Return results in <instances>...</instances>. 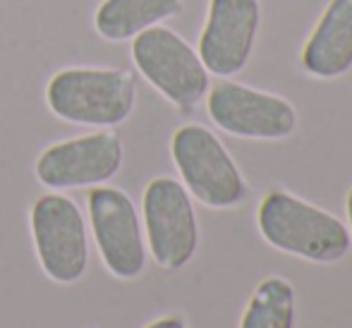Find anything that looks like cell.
I'll return each mask as SVG.
<instances>
[{"mask_svg": "<svg viewBox=\"0 0 352 328\" xmlns=\"http://www.w3.org/2000/svg\"><path fill=\"white\" fill-rule=\"evenodd\" d=\"M259 230L271 247L316 263H333L350 250V232L333 213L274 190L259 204Z\"/></svg>", "mask_w": 352, "mask_h": 328, "instance_id": "cell-1", "label": "cell"}, {"mask_svg": "<svg viewBox=\"0 0 352 328\" xmlns=\"http://www.w3.org/2000/svg\"><path fill=\"white\" fill-rule=\"evenodd\" d=\"M46 103L53 116L72 125L116 127L135 111L137 84L127 69L67 67L51 77Z\"/></svg>", "mask_w": 352, "mask_h": 328, "instance_id": "cell-2", "label": "cell"}, {"mask_svg": "<svg viewBox=\"0 0 352 328\" xmlns=\"http://www.w3.org/2000/svg\"><path fill=\"white\" fill-rule=\"evenodd\" d=\"M29 223L43 273L60 285L77 283L89 266V232L74 199L60 192L38 197L29 213Z\"/></svg>", "mask_w": 352, "mask_h": 328, "instance_id": "cell-3", "label": "cell"}, {"mask_svg": "<svg viewBox=\"0 0 352 328\" xmlns=\"http://www.w3.org/2000/svg\"><path fill=\"white\" fill-rule=\"evenodd\" d=\"M170 153L185 190L209 208H230L245 199V177L221 139L204 125H182L170 139Z\"/></svg>", "mask_w": 352, "mask_h": 328, "instance_id": "cell-4", "label": "cell"}, {"mask_svg": "<svg viewBox=\"0 0 352 328\" xmlns=\"http://www.w3.org/2000/svg\"><path fill=\"white\" fill-rule=\"evenodd\" d=\"M132 61L146 82L182 111L195 108L209 91V69L199 53L168 27L156 24L137 34Z\"/></svg>", "mask_w": 352, "mask_h": 328, "instance_id": "cell-5", "label": "cell"}, {"mask_svg": "<svg viewBox=\"0 0 352 328\" xmlns=\"http://www.w3.org/2000/svg\"><path fill=\"white\" fill-rule=\"evenodd\" d=\"M142 213L153 261L166 271L187 266L199 245V226L185 185L175 177H153L144 190Z\"/></svg>", "mask_w": 352, "mask_h": 328, "instance_id": "cell-6", "label": "cell"}, {"mask_svg": "<svg viewBox=\"0 0 352 328\" xmlns=\"http://www.w3.org/2000/svg\"><path fill=\"white\" fill-rule=\"evenodd\" d=\"M89 226L108 273L135 281L146 268V240L137 206L118 187H94L89 192Z\"/></svg>", "mask_w": 352, "mask_h": 328, "instance_id": "cell-7", "label": "cell"}, {"mask_svg": "<svg viewBox=\"0 0 352 328\" xmlns=\"http://www.w3.org/2000/svg\"><path fill=\"white\" fill-rule=\"evenodd\" d=\"M122 139L116 132H91L43 149L34 163V175L48 190L98 187L122 168Z\"/></svg>", "mask_w": 352, "mask_h": 328, "instance_id": "cell-8", "label": "cell"}, {"mask_svg": "<svg viewBox=\"0 0 352 328\" xmlns=\"http://www.w3.org/2000/svg\"><path fill=\"white\" fill-rule=\"evenodd\" d=\"M206 108L223 132L245 139H285L297 127V113L290 101L235 82L216 84Z\"/></svg>", "mask_w": 352, "mask_h": 328, "instance_id": "cell-9", "label": "cell"}, {"mask_svg": "<svg viewBox=\"0 0 352 328\" xmlns=\"http://www.w3.org/2000/svg\"><path fill=\"white\" fill-rule=\"evenodd\" d=\"M259 19V0H211L197 51L204 67L218 77L240 72L254 48Z\"/></svg>", "mask_w": 352, "mask_h": 328, "instance_id": "cell-10", "label": "cell"}, {"mask_svg": "<svg viewBox=\"0 0 352 328\" xmlns=\"http://www.w3.org/2000/svg\"><path fill=\"white\" fill-rule=\"evenodd\" d=\"M302 65L321 79L340 77L352 67V0H331L307 39Z\"/></svg>", "mask_w": 352, "mask_h": 328, "instance_id": "cell-11", "label": "cell"}, {"mask_svg": "<svg viewBox=\"0 0 352 328\" xmlns=\"http://www.w3.org/2000/svg\"><path fill=\"white\" fill-rule=\"evenodd\" d=\"M182 12V0H103L94 27L106 41H127Z\"/></svg>", "mask_w": 352, "mask_h": 328, "instance_id": "cell-12", "label": "cell"}, {"mask_svg": "<svg viewBox=\"0 0 352 328\" xmlns=\"http://www.w3.org/2000/svg\"><path fill=\"white\" fill-rule=\"evenodd\" d=\"M295 287L285 278L271 276L256 285L240 328H292Z\"/></svg>", "mask_w": 352, "mask_h": 328, "instance_id": "cell-13", "label": "cell"}, {"mask_svg": "<svg viewBox=\"0 0 352 328\" xmlns=\"http://www.w3.org/2000/svg\"><path fill=\"white\" fill-rule=\"evenodd\" d=\"M144 328H187V326L180 316H161V319L151 321V324L144 326Z\"/></svg>", "mask_w": 352, "mask_h": 328, "instance_id": "cell-14", "label": "cell"}, {"mask_svg": "<svg viewBox=\"0 0 352 328\" xmlns=\"http://www.w3.org/2000/svg\"><path fill=\"white\" fill-rule=\"evenodd\" d=\"M348 218H350V232H352V190L348 195Z\"/></svg>", "mask_w": 352, "mask_h": 328, "instance_id": "cell-15", "label": "cell"}]
</instances>
